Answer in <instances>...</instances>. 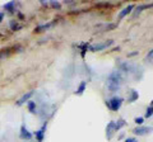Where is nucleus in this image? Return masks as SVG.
<instances>
[{
  "label": "nucleus",
  "mask_w": 153,
  "mask_h": 142,
  "mask_svg": "<svg viewBox=\"0 0 153 142\" xmlns=\"http://www.w3.org/2000/svg\"><path fill=\"white\" fill-rule=\"evenodd\" d=\"M120 84H121V74L119 71H115L107 79V88L111 91H117L120 89Z\"/></svg>",
  "instance_id": "1"
},
{
  "label": "nucleus",
  "mask_w": 153,
  "mask_h": 142,
  "mask_svg": "<svg viewBox=\"0 0 153 142\" xmlns=\"http://www.w3.org/2000/svg\"><path fill=\"white\" fill-rule=\"evenodd\" d=\"M121 104H123V99L119 98V97H115V98H112L111 100H108V102L106 100V105H107L111 111H115V112L120 109Z\"/></svg>",
  "instance_id": "2"
},
{
  "label": "nucleus",
  "mask_w": 153,
  "mask_h": 142,
  "mask_svg": "<svg viewBox=\"0 0 153 142\" xmlns=\"http://www.w3.org/2000/svg\"><path fill=\"white\" fill-rule=\"evenodd\" d=\"M153 128L152 127H137V128H134V133L138 135V136H144L147 133H149V132H152Z\"/></svg>",
  "instance_id": "3"
},
{
  "label": "nucleus",
  "mask_w": 153,
  "mask_h": 142,
  "mask_svg": "<svg viewBox=\"0 0 153 142\" xmlns=\"http://www.w3.org/2000/svg\"><path fill=\"white\" fill-rule=\"evenodd\" d=\"M114 43V41H107V42H105V43H98V45H94V46H92L91 47V51H102V50H105L106 47H108V46H111Z\"/></svg>",
  "instance_id": "4"
},
{
  "label": "nucleus",
  "mask_w": 153,
  "mask_h": 142,
  "mask_svg": "<svg viewBox=\"0 0 153 142\" xmlns=\"http://www.w3.org/2000/svg\"><path fill=\"white\" fill-rule=\"evenodd\" d=\"M32 95H33V91H30V93H27V94H25L21 99H18L17 100V105L18 107H21V105H23L25 103H28V100L32 98Z\"/></svg>",
  "instance_id": "5"
},
{
  "label": "nucleus",
  "mask_w": 153,
  "mask_h": 142,
  "mask_svg": "<svg viewBox=\"0 0 153 142\" xmlns=\"http://www.w3.org/2000/svg\"><path fill=\"white\" fill-rule=\"evenodd\" d=\"M21 137H22L23 140H31L32 138V133L26 128L25 124L21 127Z\"/></svg>",
  "instance_id": "6"
},
{
  "label": "nucleus",
  "mask_w": 153,
  "mask_h": 142,
  "mask_svg": "<svg viewBox=\"0 0 153 142\" xmlns=\"http://www.w3.org/2000/svg\"><path fill=\"white\" fill-rule=\"evenodd\" d=\"M45 131H46V123L44 126H42V128L41 130H38L37 132H36V138H37V141L38 142H42V140H44V136H45Z\"/></svg>",
  "instance_id": "7"
},
{
  "label": "nucleus",
  "mask_w": 153,
  "mask_h": 142,
  "mask_svg": "<svg viewBox=\"0 0 153 142\" xmlns=\"http://www.w3.org/2000/svg\"><path fill=\"white\" fill-rule=\"evenodd\" d=\"M114 126H115V122L111 121V122H110L108 124H107V127H106V136H107V138H108V140L112 137V132H115Z\"/></svg>",
  "instance_id": "8"
},
{
  "label": "nucleus",
  "mask_w": 153,
  "mask_h": 142,
  "mask_svg": "<svg viewBox=\"0 0 153 142\" xmlns=\"http://www.w3.org/2000/svg\"><path fill=\"white\" fill-rule=\"evenodd\" d=\"M131 10H133V5H128L125 9H123L120 14H119V18H120V19H123V18L125 17L126 14H129V13H130Z\"/></svg>",
  "instance_id": "9"
},
{
  "label": "nucleus",
  "mask_w": 153,
  "mask_h": 142,
  "mask_svg": "<svg viewBox=\"0 0 153 142\" xmlns=\"http://www.w3.org/2000/svg\"><path fill=\"white\" fill-rule=\"evenodd\" d=\"M85 86H87V83L85 81H82L80 83V85H79V88L76 89V95H82V94L84 93V90H85Z\"/></svg>",
  "instance_id": "10"
},
{
  "label": "nucleus",
  "mask_w": 153,
  "mask_h": 142,
  "mask_svg": "<svg viewBox=\"0 0 153 142\" xmlns=\"http://www.w3.org/2000/svg\"><path fill=\"white\" fill-rule=\"evenodd\" d=\"M124 126H125V121H124V119H119L117 122H115V126H114L115 132L119 131V130H121Z\"/></svg>",
  "instance_id": "11"
},
{
  "label": "nucleus",
  "mask_w": 153,
  "mask_h": 142,
  "mask_svg": "<svg viewBox=\"0 0 153 142\" xmlns=\"http://www.w3.org/2000/svg\"><path fill=\"white\" fill-rule=\"evenodd\" d=\"M51 27V23H47V24H42V26H38L36 29H35V32H41V31H45V29H47V28H50Z\"/></svg>",
  "instance_id": "12"
},
{
  "label": "nucleus",
  "mask_w": 153,
  "mask_h": 142,
  "mask_svg": "<svg viewBox=\"0 0 153 142\" xmlns=\"http://www.w3.org/2000/svg\"><path fill=\"white\" fill-rule=\"evenodd\" d=\"M14 5H16V3H14V1H9L8 4L4 5V9H5V10H9V12H13Z\"/></svg>",
  "instance_id": "13"
},
{
  "label": "nucleus",
  "mask_w": 153,
  "mask_h": 142,
  "mask_svg": "<svg viewBox=\"0 0 153 142\" xmlns=\"http://www.w3.org/2000/svg\"><path fill=\"white\" fill-rule=\"evenodd\" d=\"M138 97H139V94H138V91H137V90H131V97L129 98L128 100L131 103V102H134V100H137Z\"/></svg>",
  "instance_id": "14"
},
{
  "label": "nucleus",
  "mask_w": 153,
  "mask_h": 142,
  "mask_svg": "<svg viewBox=\"0 0 153 142\" xmlns=\"http://www.w3.org/2000/svg\"><path fill=\"white\" fill-rule=\"evenodd\" d=\"M28 109H30V112L35 113V111H36V103L35 102H28Z\"/></svg>",
  "instance_id": "15"
},
{
  "label": "nucleus",
  "mask_w": 153,
  "mask_h": 142,
  "mask_svg": "<svg viewBox=\"0 0 153 142\" xmlns=\"http://www.w3.org/2000/svg\"><path fill=\"white\" fill-rule=\"evenodd\" d=\"M153 116V108L152 107H149V108H147V111H146V118H151Z\"/></svg>",
  "instance_id": "16"
},
{
  "label": "nucleus",
  "mask_w": 153,
  "mask_h": 142,
  "mask_svg": "<svg viewBox=\"0 0 153 142\" xmlns=\"http://www.w3.org/2000/svg\"><path fill=\"white\" fill-rule=\"evenodd\" d=\"M143 122H144V118H142V117H137V118H135V123H137V124L140 126Z\"/></svg>",
  "instance_id": "17"
},
{
  "label": "nucleus",
  "mask_w": 153,
  "mask_h": 142,
  "mask_svg": "<svg viewBox=\"0 0 153 142\" xmlns=\"http://www.w3.org/2000/svg\"><path fill=\"white\" fill-rule=\"evenodd\" d=\"M10 28H12V29H13V31H16V29H17V28H18V26H17V23H16V22H14V20H12V22H10Z\"/></svg>",
  "instance_id": "18"
},
{
  "label": "nucleus",
  "mask_w": 153,
  "mask_h": 142,
  "mask_svg": "<svg viewBox=\"0 0 153 142\" xmlns=\"http://www.w3.org/2000/svg\"><path fill=\"white\" fill-rule=\"evenodd\" d=\"M51 7H54V8H56V9H60V4L59 3H56V1H51Z\"/></svg>",
  "instance_id": "19"
},
{
  "label": "nucleus",
  "mask_w": 153,
  "mask_h": 142,
  "mask_svg": "<svg viewBox=\"0 0 153 142\" xmlns=\"http://www.w3.org/2000/svg\"><path fill=\"white\" fill-rule=\"evenodd\" d=\"M137 55H138V51H133L131 53L128 55V57H133V56H137Z\"/></svg>",
  "instance_id": "20"
},
{
  "label": "nucleus",
  "mask_w": 153,
  "mask_h": 142,
  "mask_svg": "<svg viewBox=\"0 0 153 142\" xmlns=\"http://www.w3.org/2000/svg\"><path fill=\"white\" fill-rule=\"evenodd\" d=\"M125 142H138V140L137 138H133V137H131V138H126Z\"/></svg>",
  "instance_id": "21"
},
{
  "label": "nucleus",
  "mask_w": 153,
  "mask_h": 142,
  "mask_svg": "<svg viewBox=\"0 0 153 142\" xmlns=\"http://www.w3.org/2000/svg\"><path fill=\"white\" fill-rule=\"evenodd\" d=\"M3 19H4V14H3V13H0V23L3 22Z\"/></svg>",
  "instance_id": "22"
},
{
  "label": "nucleus",
  "mask_w": 153,
  "mask_h": 142,
  "mask_svg": "<svg viewBox=\"0 0 153 142\" xmlns=\"http://www.w3.org/2000/svg\"><path fill=\"white\" fill-rule=\"evenodd\" d=\"M152 56H153V50H151V52L147 55V57H152Z\"/></svg>",
  "instance_id": "23"
},
{
  "label": "nucleus",
  "mask_w": 153,
  "mask_h": 142,
  "mask_svg": "<svg viewBox=\"0 0 153 142\" xmlns=\"http://www.w3.org/2000/svg\"><path fill=\"white\" fill-rule=\"evenodd\" d=\"M151 107H152V108H153V100H152V103H151Z\"/></svg>",
  "instance_id": "24"
}]
</instances>
